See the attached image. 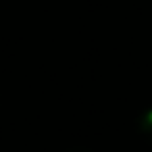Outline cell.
I'll return each instance as SVG.
<instances>
[{"label":"cell","instance_id":"cell-1","mask_svg":"<svg viewBox=\"0 0 152 152\" xmlns=\"http://www.w3.org/2000/svg\"><path fill=\"white\" fill-rule=\"evenodd\" d=\"M140 131L152 142V110H148V113L142 117V121H140Z\"/></svg>","mask_w":152,"mask_h":152},{"label":"cell","instance_id":"cell-2","mask_svg":"<svg viewBox=\"0 0 152 152\" xmlns=\"http://www.w3.org/2000/svg\"><path fill=\"white\" fill-rule=\"evenodd\" d=\"M65 152H92L90 148H83V146H75V148H69V150H65Z\"/></svg>","mask_w":152,"mask_h":152}]
</instances>
